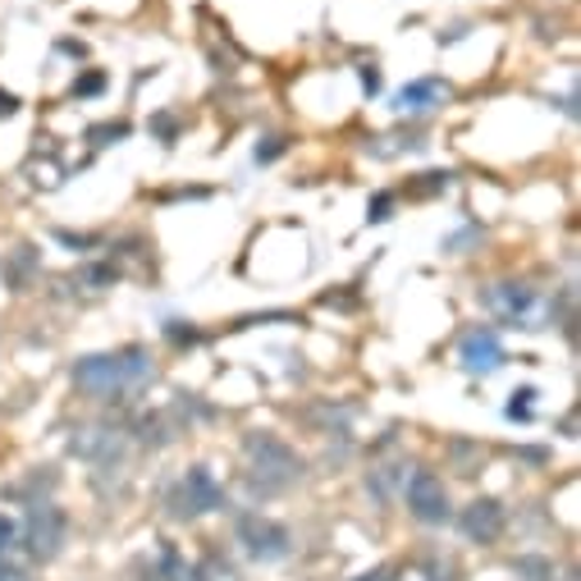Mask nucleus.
Instances as JSON below:
<instances>
[{
	"mask_svg": "<svg viewBox=\"0 0 581 581\" xmlns=\"http://www.w3.org/2000/svg\"><path fill=\"white\" fill-rule=\"evenodd\" d=\"M151 376V357L147 348H125V353H92L74 366V385L87 394H119L138 380Z\"/></svg>",
	"mask_w": 581,
	"mask_h": 581,
	"instance_id": "obj_1",
	"label": "nucleus"
},
{
	"mask_svg": "<svg viewBox=\"0 0 581 581\" xmlns=\"http://www.w3.org/2000/svg\"><path fill=\"white\" fill-rule=\"evenodd\" d=\"M243 453H248L261 491H284V485H293L302 476V458L270 431H252L248 440H243Z\"/></svg>",
	"mask_w": 581,
	"mask_h": 581,
	"instance_id": "obj_2",
	"label": "nucleus"
},
{
	"mask_svg": "<svg viewBox=\"0 0 581 581\" xmlns=\"http://www.w3.org/2000/svg\"><path fill=\"white\" fill-rule=\"evenodd\" d=\"M220 504H225V491H220V481L211 476L206 467H189L183 481L170 491V513L174 517H202V513L220 508Z\"/></svg>",
	"mask_w": 581,
	"mask_h": 581,
	"instance_id": "obj_3",
	"label": "nucleus"
},
{
	"mask_svg": "<svg viewBox=\"0 0 581 581\" xmlns=\"http://www.w3.org/2000/svg\"><path fill=\"white\" fill-rule=\"evenodd\" d=\"M23 545L33 559H55L60 545H65V513H60L55 504H28V517H23Z\"/></svg>",
	"mask_w": 581,
	"mask_h": 581,
	"instance_id": "obj_4",
	"label": "nucleus"
},
{
	"mask_svg": "<svg viewBox=\"0 0 581 581\" xmlns=\"http://www.w3.org/2000/svg\"><path fill=\"white\" fill-rule=\"evenodd\" d=\"M238 540H243V549H248L252 559H261V563H275V559L289 555V531H284L280 523H270V517H261V513L238 517Z\"/></svg>",
	"mask_w": 581,
	"mask_h": 581,
	"instance_id": "obj_5",
	"label": "nucleus"
},
{
	"mask_svg": "<svg viewBox=\"0 0 581 581\" xmlns=\"http://www.w3.org/2000/svg\"><path fill=\"white\" fill-rule=\"evenodd\" d=\"M408 508H412V517L417 523H426V527H440V523H449V491H444V481L435 476V472H412V481H408Z\"/></svg>",
	"mask_w": 581,
	"mask_h": 581,
	"instance_id": "obj_6",
	"label": "nucleus"
},
{
	"mask_svg": "<svg viewBox=\"0 0 581 581\" xmlns=\"http://www.w3.org/2000/svg\"><path fill=\"white\" fill-rule=\"evenodd\" d=\"M458 527H463V536L476 540V545H495L504 536V508L495 499H476V504L463 508Z\"/></svg>",
	"mask_w": 581,
	"mask_h": 581,
	"instance_id": "obj_7",
	"label": "nucleus"
},
{
	"mask_svg": "<svg viewBox=\"0 0 581 581\" xmlns=\"http://www.w3.org/2000/svg\"><path fill=\"white\" fill-rule=\"evenodd\" d=\"M458 353H463V366H467L472 376L495 372V366L504 362V344H499V334H495V330H481V325L463 334V348H458Z\"/></svg>",
	"mask_w": 581,
	"mask_h": 581,
	"instance_id": "obj_8",
	"label": "nucleus"
},
{
	"mask_svg": "<svg viewBox=\"0 0 581 581\" xmlns=\"http://www.w3.org/2000/svg\"><path fill=\"white\" fill-rule=\"evenodd\" d=\"M449 101V87L440 78H412L399 97H394V106H399L404 115H426V110H435Z\"/></svg>",
	"mask_w": 581,
	"mask_h": 581,
	"instance_id": "obj_9",
	"label": "nucleus"
},
{
	"mask_svg": "<svg viewBox=\"0 0 581 581\" xmlns=\"http://www.w3.org/2000/svg\"><path fill=\"white\" fill-rule=\"evenodd\" d=\"M74 453L97 458V463H115V458H119V440H115L110 431H83V435L74 440Z\"/></svg>",
	"mask_w": 581,
	"mask_h": 581,
	"instance_id": "obj_10",
	"label": "nucleus"
},
{
	"mask_svg": "<svg viewBox=\"0 0 581 581\" xmlns=\"http://www.w3.org/2000/svg\"><path fill=\"white\" fill-rule=\"evenodd\" d=\"M491 302H495V308H504L508 316H527L531 302H536V293H531L527 284H499V289L491 293Z\"/></svg>",
	"mask_w": 581,
	"mask_h": 581,
	"instance_id": "obj_11",
	"label": "nucleus"
},
{
	"mask_svg": "<svg viewBox=\"0 0 581 581\" xmlns=\"http://www.w3.org/2000/svg\"><path fill=\"white\" fill-rule=\"evenodd\" d=\"M531 399H536V389H517L513 404H508V417L513 421H531Z\"/></svg>",
	"mask_w": 581,
	"mask_h": 581,
	"instance_id": "obj_12",
	"label": "nucleus"
},
{
	"mask_svg": "<svg viewBox=\"0 0 581 581\" xmlns=\"http://www.w3.org/2000/svg\"><path fill=\"white\" fill-rule=\"evenodd\" d=\"M101 87H106V74H83V78L74 83V97H97Z\"/></svg>",
	"mask_w": 581,
	"mask_h": 581,
	"instance_id": "obj_13",
	"label": "nucleus"
},
{
	"mask_svg": "<svg viewBox=\"0 0 581 581\" xmlns=\"http://www.w3.org/2000/svg\"><path fill=\"white\" fill-rule=\"evenodd\" d=\"M440 189H449V174H444V170L421 174V183H417V193H440Z\"/></svg>",
	"mask_w": 581,
	"mask_h": 581,
	"instance_id": "obj_14",
	"label": "nucleus"
},
{
	"mask_svg": "<svg viewBox=\"0 0 581 581\" xmlns=\"http://www.w3.org/2000/svg\"><path fill=\"white\" fill-rule=\"evenodd\" d=\"M517 572H527L531 581H549V563L540 559H517Z\"/></svg>",
	"mask_w": 581,
	"mask_h": 581,
	"instance_id": "obj_15",
	"label": "nucleus"
},
{
	"mask_svg": "<svg viewBox=\"0 0 581 581\" xmlns=\"http://www.w3.org/2000/svg\"><path fill=\"white\" fill-rule=\"evenodd\" d=\"M284 151V138H266L261 147H257V165H266V161H275Z\"/></svg>",
	"mask_w": 581,
	"mask_h": 581,
	"instance_id": "obj_16",
	"label": "nucleus"
},
{
	"mask_svg": "<svg viewBox=\"0 0 581 581\" xmlns=\"http://www.w3.org/2000/svg\"><path fill=\"white\" fill-rule=\"evenodd\" d=\"M389 211H394V197H389V193H376V197H372V220H376V225L389 220Z\"/></svg>",
	"mask_w": 581,
	"mask_h": 581,
	"instance_id": "obj_17",
	"label": "nucleus"
},
{
	"mask_svg": "<svg viewBox=\"0 0 581 581\" xmlns=\"http://www.w3.org/2000/svg\"><path fill=\"white\" fill-rule=\"evenodd\" d=\"M125 133H129V125H97L87 138H92V142H106V138H125Z\"/></svg>",
	"mask_w": 581,
	"mask_h": 581,
	"instance_id": "obj_18",
	"label": "nucleus"
},
{
	"mask_svg": "<svg viewBox=\"0 0 581 581\" xmlns=\"http://www.w3.org/2000/svg\"><path fill=\"white\" fill-rule=\"evenodd\" d=\"M165 334H170L174 344H197V330H183V321H170Z\"/></svg>",
	"mask_w": 581,
	"mask_h": 581,
	"instance_id": "obj_19",
	"label": "nucleus"
},
{
	"mask_svg": "<svg viewBox=\"0 0 581 581\" xmlns=\"http://www.w3.org/2000/svg\"><path fill=\"white\" fill-rule=\"evenodd\" d=\"M14 536H19V527L10 523V517H6V513H0V555H6V549L14 545Z\"/></svg>",
	"mask_w": 581,
	"mask_h": 581,
	"instance_id": "obj_20",
	"label": "nucleus"
},
{
	"mask_svg": "<svg viewBox=\"0 0 581 581\" xmlns=\"http://www.w3.org/2000/svg\"><path fill=\"white\" fill-rule=\"evenodd\" d=\"M19 110V97L14 92H0V115H14Z\"/></svg>",
	"mask_w": 581,
	"mask_h": 581,
	"instance_id": "obj_21",
	"label": "nucleus"
},
{
	"mask_svg": "<svg viewBox=\"0 0 581 581\" xmlns=\"http://www.w3.org/2000/svg\"><path fill=\"white\" fill-rule=\"evenodd\" d=\"M394 577V568H376V572H362L357 581H389Z\"/></svg>",
	"mask_w": 581,
	"mask_h": 581,
	"instance_id": "obj_22",
	"label": "nucleus"
},
{
	"mask_svg": "<svg viewBox=\"0 0 581 581\" xmlns=\"http://www.w3.org/2000/svg\"><path fill=\"white\" fill-rule=\"evenodd\" d=\"M362 83H366V92H376L380 87V74L376 69H362Z\"/></svg>",
	"mask_w": 581,
	"mask_h": 581,
	"instance_id": "obj_23",
	"label": "nucleus"
},
{
	"mask_svg": "<svg viewBox=\"0 0 581 581\" xmlns=\"http://www.w3.org/2000/svg\"><path fill=\"white\" fill-rule=\"evenodd\" d=\"M0 581H23V577H19L14 568H6V563H0Z\"/></svg>",
	"mask_w": 581,
	"mask_h": 581,
	"instance_id": "obj_24",
	"label": "nucleus"
}]
</instances>
